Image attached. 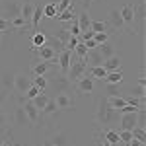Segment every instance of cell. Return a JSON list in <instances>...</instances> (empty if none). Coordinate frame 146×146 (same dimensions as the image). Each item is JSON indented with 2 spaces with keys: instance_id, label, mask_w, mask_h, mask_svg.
Masks as SVG:
<instances>
[{
  "instance_id": "cell-1",
  "label": "cell",
  "mask_w": 146,
  "mask_h": 146,
  "mask_svg": "<svg viewBox=\"0 0 146 146\" xmlns=\"http://www.w3.org/2000/svg\"><path fill=\"white\" fill-rule=\"evenodd\" d=\"M96 121L101 125H113L117 121V111L109 105L107 98H103L98 105V115H96Z\"/></svg>"
},
{
  "instance_id": "cell-2",
  "label": "cell",
  "mask_w": 146,
  "mask_h": 146,
  "mask_svg": "<svg viewBox=\"0 0 146 146\" xmlns=\"http://www.w3.org/2000/svg\"><path fill=\"white\" fill-rule=\"evenodd\" d=\"M0 18L4 20H12L16 16H20V10H22V2L20 0H2L0 2Z\"/></svg>"
},
{
  "instance_id": "cell-3",
  "label": "cell",
  "mask_w": 146,
  "mask_h": 146,
  "mask_svg": "<svg viewBox=\"0 0 146 146\" xmlns=\"http://www.w3.org/2000/svg\"><path fill=\"white\" fill-rule=\"evenodd\" d=\"M131 25H135L136 33L142 35V31H144V0H138L133 6V23Z\"/></svg>"
},
{
  "instance_id": "cell-4",
  "label": "cell",
  "mask_w": 146,
  "mask_h": 146,
  "mask_svg": "<svg viewBox=\"0 0 146 146\" xmlns=\"http://www.w3.org/2000/svg\"><path fill=\"white\" fill-rule=\"evenodd\" d=\"M86 70H88V64L84 62V58H78V60L70 62L68 72H66V78L70 80V82H76L80 76H84V74H86Z\"/></svg>"
},
{
  "instance_id": "cell-5",
  "label": "cell",
  "mask_w": 146,
  "mask_h": 146,
  "mask_svg": "<svg viewBox=\"0 0 146 146\" xmlns=\"http://www.w3.org/2000/svg\"><path fill=\"white\" fill-rule=\"evenodd\" d=\"M31 86H33V82H31V78H29V74L20 72V74H16V76H14V90L18 92L20 96H23V94L29 90Z\"/></svg>"
},
{
  "instance_id": "cell-6",
  "label": "cell",
  "mask_w": 146,
  "mask_h": 146,
  "mask_svg": "<svg viewBox=\"0 0 146 146\" xmlns=\"http://www.w3.org/2000/svg\"><path fill=\"white\" fill-rule=\"evenodd\" d=\"M23 113H25V117H27V121L31 125H37L39 123V117H41V111L35 107L33 103H31V100H23Z\"/></svg>"
},
{
  "instance_id": "cell-7",
  "label": "cell",
  "mask_w": 146,
  "mask_h": 146,
  "mask_svg": "<svg viewBox=\"0 0 146 146\" xmlns=\"http://www.w3.org/2000/svg\"><path fill=\"white\" fill-rule=\"evenodd\" d=\"M103 56L100 55V51L98 49H88V53H86V56H84V62L88 64V66H103Z\"/></svg>"
},
{
  "instance_id": "cell-8",
  "label": "cell",
  "mask_w": 146,
  "mask_h": 146,
  "mask_svg": "<svg viewBox=\"0 0 146 146\" xmlns=\"http://www.w3.org/2000/svg\"><path fill=\"white\" fill-rule=\"evenodd\" d=\"M76 90L82 92V94H90L94 90V78L92 76H80L76 80Z\"/></svg>"
},
{
  "instance_id": "cell-9",
  "label": "cell",
  "mask_w": 146,
  "mask_h": 146,
  "mask_svg": "<svg viewBox=\"0 0 146 146\" xmlns=\"http://www.w3.org/2000/svg\"><path fill=\"white\" fill-rule=\"evenodd\" d=\"M56 58H58V68H60V72L66 76L68 72V66H70V62H72V56H70V51H60L58 55H56Z\"/></svg>"
},
{
  "instance_id": "cell-10",
  "label": "cell",
  "mask_w": 146,
  "mask_h": 146,
  "mask_svg": "<svg viewBox=\"0 0 146 146\" xmlns=\"http://www.w3.org/2000/svg\"><path fill=\"white\" fill-rule=\"evenodd\" d=\"M53 86H55L56 94H66L68 88L72 86V82H70V80H68L64 74H60V76H56V78L53 80Z\"/></svg>"
},
{
  "instance_id": "cell-11",
  "label": "cell",
  "mask_w": 146,
  "mask_h": 146,
  "mask_svg": "<svg viewBox=\"0 0 146 146\" xmlns=\"http://www.w3.org/2000/svg\"><path fill=\"white\" fill-rule=\"evenodd\" d=\"M136 127V113H123L121 115V131H133Z\"/></svg>"
},
{
  "instance_id": "cell-12",
  "label": "cell",
  "mask_w": 146,
  "mask_h": 146,
  "mask_svg": "<svg viewBox=\"0 0 146 146\" xmlns=\"http://www.w3.org/2000/svg\"><path fill=\"white\" fill-rule=\"evenodd\" d=\"M55 103L58 109H70V107H74V101H72V98L68 94H56Z\"/></svg>"
},
{
  "instance_id": "cell-13",
  "label": "cell",
  "mask_w": 146,
  "mask_h": 146,
  "mask_svg": "<svg viewBox=\"0 0 146 146\" xmlns=\"http://www.w3.org/2000/svg\"><path fill=\"white\" fill-rule=\"evenodd\" d=\"M55 18L58 20V22H70V20H74V18H76V6H74V4H70L66 10L58 12Z\"/></svg>"
},
{
  "instance_id": "cell-14",
  "label": "cell",
  "mask_w": 146,
  "mask_h": 146,
  "mask_svg": "<svg viewBox=\"0 0 146 146\" xmlns=\"http://www.w3.org/2000/svg\"><path fill=\"white\" fill-rule=\"evenodd\" d=\"M109 25H111L113 29H121V27H125V22H123V18H121V14H119L117 8H113V10L109 12Z\"/></svg>"
},
{
  "instance_id": "cell-15",
  "label": "cell",
  "mask_w": 146,
  "mask_h": 146,
  "mask_svg": "<svg viewBox=\"0 0 146 146\" xmlns=\"http://www.w3.org/2000/svg\"><path fill=\"white\" fill-rule=\"evenodd\" d=\"M76 20H78V25H80V33H82V31H88V29H90L92 20H90V14H88V10H82L78 16H76Z\"/></svg>"
},
{
  "instance_id": "cell-16",
  "label": "cell",
  "mask_w": 146,
  "mask_h": 146,
  "mask_svg": "<svg viewBox=\"0 0 146 146\" xmlns=\"http://www.w3.org/2000/svg\"><path fill=\"white\" fill-rule=\"evenodd\" d=\"M103 68H105L107 72H115V70H119V68H121V58H119L117 55L105 58V60H103Z\"/></svg>"
},
{
  "instance_id": "cell-17",
  "label": "cell",
  "mask_w": 146,
  "mask_h": 146,
  "mask_svg": "<svg viewBox=\"0 0 146 146\" xmlns=\"http://www.w3.org/2000/svg\"><path fill=\"white\" fill-rule=\"evenodd\" d=\"M98 51H100V55L103 56V58H109V56L115 55V47H113L111 41H105V43H100V45L96 47Z\"/></svg>"
},
{
  "instance_id": "cell-18",
  "label": "cell",
  "mask_w": 146,
  "mask_h": 146,
  "mask_svg": "<svg viewBox=\"0 0 146 146\" xmlns=\"http://www.w3.org/2000/svg\"><path fill=\"white\" fill-rule=\"evenodd\" d=\"M119 14H121V18H123L125 25H131V23H133V4H125L123 8L119 10Z\"/></svg>"
},
{
  "instance_id": "cell-19",
  "label": "cell",
  "mask_w": 146,
  "mask_h": 146,
  "mask_svg": "<svg viewBox=\"0 0 146 146\" xmlns=\"http://www.w3.org/2000/svg\"><path fill=\"white\" fill-rule=\"evenodd\" d=\"M41 18H43V6H35L33 8V16H31V20H29L33 31H37V25H39V22H41Z\"/></svg>"
},
{
  "instance_id": "cell-20",
  "label": "cell",
  "mask_w": 146,
  "mask_h": 146,
  "mask_svg": "<svg viewBox=\"0 0 146 146\" xmlns=\"http://www.w3.org/2000/svg\"><path fill=\"white\" fill-rule=\"evenodd\" d=\"M49 68H51L49 60H41V62H37V64L31 68V74H33V76H45V72Z\"/></svg>"
},
{
  "instance_id": "cell-21",
  "label": "cell",
  "mask_w": 146,
  "mask_h": 146,
  "mask_svg": "<svg viewBox=\"0 0 146 146\" xmlns=\"http://www.w3.org/2000/svg\"><path fill=\"white\" fill-rule=\"evenodd\" d=\"M45 45H47V47H51V49H53V51H55L56 55H58V53H60V51H64V43H60V41H58V39H56L55 35H53V37H47Z\"/></svg>"
},
{
  "instance_id": "cell-22",
  "label": "cell",
  "mask_w": 146,
  "mask_h": 146,
  "mask_svg": "<svg viewBox=\"0 0 146 146\" xmlns=\"http://www.w3.org/2000/svg\"><path fill=\"white\" fill-rule=\"evenodd\" d=\"M35 51H37V55H39V58H41V60H49V58H53V56L56 55L55 51H53L51 47H47V45L39 47V49H35Z\"/></svg>"
},
{
  "instance_id": "cell-23",
  "label": "cell",
  "mask_w": 146,
  "mask_h": 146,
  "mask_svg": "<svg viewBox=\"0 0 146 146\" xmlns=\"http://www.w3.org/2000/svg\"><path fill=\"white\" fill-rule=\"evenodd\" d=\"M45 41H47V35L43 33V31H35L33 33V39H31V43H33V47L31 49H39V47H43L45 45Z\"/></svg>"
},
{
  "instance_id": "cell-24",
  "label": "cell",
  "mask_w": 146,
  "mask_h": 146,
  "mask_svg": "<svg viewBox=\"0 0 146 146\" xmlns=\"http://www.w3.org/2000/svg\"><path fill=\"white\" fill-rule=\"evenodd\" d=\"M105 84H119L121 80H123V72L121 70H115V72H107V76H105Z\"/></svg>"
},
{
  "instance_id": "cell-25",
  "label": "cell",
  "mask_w": 146,
  "mask_h": 146,
  "mask_svg": "<svg viewBox=\"0 0 146 146\" xmlns=\"http://www.w3.org/2000/svg\"><path fill=\"white\" fill-rule=\"evenodd\" d=\"M47 101H49V98H47V94H43V92H41V94H37V96H35L33 100H31V103H33L35 107H37V109L41 111V109H43V107L47 105Z\"/></svg>"
},
{
  "instance_id": "cell-26",
  "label": "cell",
  "mask_w": 146,
  "mask_h": 146,
  "mask_svg": "<svg viewBox=\"0 0 146 146\" xmlns=\"http://www.w3.org/2000/svg\"><path fill=\"white\" fill-rule=\"evenodd\" d=\"M33 8H35V4H22L20 16H22L25 22H29V20H31V16H33Z\"/></svg>"
},
{
  "instance_id": "cell-27",
  "label": "cell",
  "mask_w": 146,
  "mask_h": 146,
  "mask_svg": "<svg viewBox=\"0 0 146 146\" xmlns=\"http://www.w3.org/2000/svg\"><path fill=\"white\" fill-rule=\"evenodd\" d=\"M129 92H131V96H133V98H138V100H144V96H146L144 86H140V84H133Z\"/></svg>"
},
{
  "instance_id": "cell-28",
  "label": "cell",
  "mask_w": 146,
  "mask_h": 146,
  "mask_svg": "<svg viewBox=\"0 0 146 146\" xmlns=\"http://www.w3.org/2000/svg\"><path fill=\"white\" fill-rule=\"evenodd\" d=\"M90 76H92L94 80H96V78L103 80L105 76H107V70H105L103 66H92V68H90Z\"/></svg>"
},
{
  "instance_id": "cell-29",
  "label": "cell",
  "mask_w": 146,
  "mask_h": 146,
  "mask_svg": "<svg viewBox=\"0 0 146 146\" xmlns=\"http://www.w3.org/2000/svg\"><path fill=\"white\" fill-rule=\"evenodd\" d=\"M55 37L60 41V43H64V45H66L68 39H70L72 35H70V31H68L66 27H62V29H56V31H55Z\"/></svg>"
},
{
  "instance_id": "cell-30",
  "label": "cell",
  "mask_w": 146,
  "mask_h": 146,
  "mask_svg": "<svg viewBox=\"0 0 146 146\" xmlns=\"http://www.w3.org/2000/svg\"><path fill=\"white\" fill-rule=\"evenodd\" d=\"M8 22H10V27H16V29H22V27H25V25H31L29 22H25L22 16H16V18L8 20Z\"/></svg>"
},
{
  "instance_id": "cell-31",
  "label": "cell",
  "mask_w": 146,
  "mask_h": 146,
  "mask_svg": "<svg viewBox=\"0 0 146 146\" xmlns=\"http://www.w3.org/2000/svg\"><path fill=\"white\" fill-rule=\"evenodd\" d=\"M27 123H29V121H27V117H25V113H23V107L20 105V107L16 109V125H20V127H25Z\"/></svg>"
},
{
  "instance_id": "cell-32",
  "label": "cell",
  "mask_w": 146,
  "mask_h": 146,
  "mask_svg": "<svg viewBox=\"0 0 146 146\" xmlns=\"http://www.w3.org/2000/svg\"><path fill=\"white\" fill-rule=\"evenodd\" d=\"M131 135H133L135 140H140V142L144 144V140H146V129H142V127H135V129L131 131Z\"/></svg>"
},
{
  "instance_id": "cell-33",
  "label": "cell",
  "mask_w": 146,
  "mask_h": 146,
  "mask_svg": "<svg viewBox=\"0 0 146 146\" xmlns=\"http://www.w3.org/2000/svg\"><path fill=\"white\" fill-rule=\"evenodd\" d=\"M103 138H105V140H107L111 146L113 144H119V135H117L115 131H111V129H107V131L103 133Z\"/></svg>"
},
{
  "instance_id": "cell-34",
  "label": "cell",
  "mask_w": 146,
  "mask_h": 146,
  "mask_svg": "<svg viewBox=\"0 0 146 146\" xmlns=\"http://www.w3.org/2000/svg\"><path fill=\"white\" fill-rule=\"evenodd\" d=\"M72 53L78 56V58H84V56H86V53H88V47L84 45V41H78V45L74 47V51H72Z\"/></svg>"
},
{
  "instance_id": "cell-35",
  "label": "cell",
  "mask_w": 146,
  "mask_h": 146,
  "mask_svg": "<svg viewBox=\"0 0 146 146\" xmlns=\"http://www.w3.org/2000/svg\"><path fill=\"white\" fill-rule=\"evenodd\" d=\"M51 142H53L55 146H66L68 144V142H66V135H64V133H56V135L51 138Z\"/></svg>"
},
{
  "instance_id": "cell-36",
  "label": "cell",
  "mask_w": 146,
  "mask_h": 146,
  "mask_svg": "<svg viewBox=\"0 0 146 146\" xmlns=\"http://www.w3.org/2000/svg\"><path fill=\"white\" fill-rule=\"evenodd\" d=\"M41 111L45 113V115H53V113H56V111H58V107H56L55 100H49V101H47V105L41 109Z\"/></svg>"
},
{
  "instance_id": "cell-37",
  "label": "cell",
  "mask_w": 146,
  "mask_h": 146,
  "mask_svg": "<svg viewBox=\"0 0 146 146\" xmlns=\"http://www.w3.org/2000/svg\"><path fill=\"white\" fill-rule=\"evenodd\" d=\"M90 29L94 33H98V31H105L107 29V22H92L90 23ZM109 33V31H107Z\"/></svg>"
},
{
  "instance_id": "cell-38",
  "label": "cell",
  "mask_w": 146,
  "mask_h": 146,
  "mask_svg": "<svg viewBox=\"0 0 146 146\" xmlns=\"http://www.w3.org/2000/svg\"><path fill=\"white\" fill-rule=\"evenodd\" d=\"M98 45L100 43H105V41H109V33L107 31H98V33H94V37H92Z\"/></svg>"
},
{
  "instance_id": "cell-39",
  "label": "cell",
  "mask_w": 146,
  "mask_h": 146,
  "mask_svg": "<svg viewBox=\"0 0 146 146\" xmlns=\"http://www.w3.org/2000/svg\"><path fill=\"white\" fill-rule=\"evenodd\" d=\"M31 82H33V86H37L41 92L47 88V78L45 76H35V78H31Z\"/></svg>"
},
{
  "instance_id": "cell-40",
  "label": "cell",
  "mask_w": 146,
  "mask_h": 146,
  "mask_svg": "<svg viewBox=\"0 0 146 146\" xmlns=\"http://www.w3.org/2000/svg\"><path fill=\"white\" fill-rule=\"evenodd\" d=\"M43 16H47V18H55L56 16L55 4H45V6H43Z\"/></svg>"
},
{
  "instance_id": "cell-41",
  "label": "cell",
  "mask_w": 146,
  "mask_h": 146,
  "mask_svg": "<svg viewBox=\"0 0 146 146\" xmlns=\"http://www.w3.org/2000/svg\"><path fill=\"white\" fill-rule=\"evenodd\" d=\"M117 135H119V142H123V144H129V142L133 140L131 131H121V133H117Z\"/></svg>"
},
{
  "instance_id": "cell-42",
  "label": "cell",
  "mask_w": 146,
  "mask_h": 146,
  "mask_svg": "<svg viewBox=\"0 0 146 146\" xmlns=\"http://www.w3.org/2000/svg\"><path fill=\"white\" fill-rule=\"evenodd\" d=\"M70 4H72V0H58V2L55 4L56 14H58V12H62V10H66V8L70 6Z\"/></svg>"
},
{
  "instance_id": "cell-43",
  "label": "cell",
  "mask_w": 146,
  "mask_h": 146,
  "mask_svg": "<svg viewBox=\"0 0 146 146\" xmlns=\"http://www.w3.org/2000/svg\"><path fill=\"white\" fill-rule=\"evenodd\" d=\"M115 96H119L117 84H107V98H115Z\"/></svg>"
},
{
  "instance_id": "cell-44",
  "label": "cell",
  "mask_w": 146,
  "mask_h": 146,
  "mask_svg": "<svg viewBox=\"0 0 146 146\" xmlns=\"http://www.w3.org/2000/svg\"><path fill=\"white\" fill-rule=\"evenodd\" d=\"M37 94H41V90H39L37 86H31L29 90L25 92V100H33V98L37 96Z\"/></svg>"
},
{
  "instance_id": "cell-45",
  "label": "cell",
  "mask_w": 146,
  "mask_h": 146,
  "mask_svg": "<svg viewBox=\"0 0 146 146\" xmlns=\"http://www.w3.org/2000/svg\"><path fill=\"white\" fill-rule=\"evenodd\" d=\"M2 84H4V86H12V88H14V76L4 74V76H2Z\"/></svg>"
},
{
  "instance_id": "cell-46",
  "label": "cell",
  "mask_w": 146,
  "mask_h": 146,
  "mask_svg": "<svg viewBox=\"0 0 146 146\" xmlns=\"http://www.w3.org/2000/svg\"><path fill=\"white\" fill-rule=\"evenodd\" d=\"M8 27H10V22L4 20V18H0V31H6Z\"/></svg>"
},
{
  "instance_id": "cell-47",
  "label": "cell",
  "mask_w": 146,
  "mask_h": 146,
  "mask_svg": "<svg viewBox=\"0 0 146 146\" xmlns=\"http://www.w3.org/2000/svg\"><path fill=\"white\" fill-rule=\"evenodd\" d=\"M84 45L88 47V49H96V47H98V43H96L94 39H86V41H84Z\"/></svg>"
},
{
  "instance_id": "cell-48",
  "label": "cell",
  "mask_w": 146,
  "mask_h": 146,
  "mask_svg": "<svg viewBox=\"0 0 146 146\" xmlns=\"http://www.w3.org/2000/svg\"><path fill=\"white\" fill-rule=\"evenodd\" d=\"M92 2H94V0H82V10H90Z\"/></svg>"
},
{
  "instance_id": "cell-49",
  "label": "cell",
  "mask_w": 146,
  "mask_h": 146,
  "mask_svg": "<svg viewBox=\"0 0 146 146\" xmlns=\"http://www.w3.org/2000/svg\"><path fill=\"white\" fill-rule=\"evenodd\" d=\"M127 146H144V144H142L140 140H135V138H133V140H131V142H129Z\"/></svg>"
},
{
  "instance_id": "cell-50",
  "label": "cell",
  "mask_w": 146,
  "mask_h": 146,
  "mask_svg": "<svg viewBox=\"0 0 146 146\" xmlns=\"http://www.w3.org/2000/svg\"><path fill=\"white\" fill-rule=\"evenodd\" d=\"M22 4H35V0H20Z\"/></svg>"
},
{
  "instance_id": "cell-51",
  "label": "cell",
  "mask_w": 146,
  "mask_h": 146,
  "mask_svg": "<svg viewBox=\"0 0 146 146\" xmlns=\"http://www.w3.org/2000/svg\"><path fill=\"white\" fill-rule=\"evenodd\" d=\"M43 146H55V144H53L51 140H45V142H43Z\"/></svg>"
},
{
  "instance_id": "cell-52",
  "label": "cell",
  "mask_w": 146,
  "mask_h": 146,
  "mask_svg": "<svg viewBox=\"0 0 146 146\" xmlns=\"http://www.w3.org/2000/svg\"><path fill=\"white\" fill-rule=\"evenodd\" d=\"M58 0H47V4H56Z\"/></svg>"
},
{
  "instance_id": "cell-53",
  "label": "cell",
  "mask_w": 146,
  "mask_h": 146,
  "mask_svg": "<svg viewBox=\"0 0 146 146\" xmlns=\"http://www.w3.org/2000/svg\"><path fill=\"white\" fill-rule=\"evenodd\" d=\"M101 146H111V144H109V142H107V140L103 138V144H101Z\"/></svg>"
},
{
  "instance_id": "cell-54",
  "label": "cell",
  "mask_w": 146,
  "mask_h": 146,
  "mask_svg": "<svg viewBox=\"0 0 146 146\" xmlns=\"http://www.w3.org/2000/svg\"><path fill=\"white\" fill-rule=\"evenodd\" d=\"M0 146H4V140H2V138H0Z\"/></svg>"
},
{
  "instance_id": "cell-55",
  "label": "cell",
  "mask_w": 146,
  "mask_h": 146,
  "mask_svg": "<svg viewBox=\"0 0 146 146\" xmlns=\"http://www.w3.org/2000/svg\"><path fill=\"white\" fill-rule=\"evenodd\" d=\"M12 146H22V144H12Z\"/></svg>"
},
{
  "instance_id": "cell-56",
  "label": "cell",
  "mask_w": 146,
  "mask_h": 146,
  "mask_svg": "<svg viewBox=\"0 0 146 146\" xmlns=\"http://www.w3.org/2000/svg\"><path fill=\"white\" fill-rule=\"evenodd\" d=\"M72 2H74V0H72ZM76 2H82V0H76Z\"/></svg>"
},
{
  "instance_id": "cell-57",
  "label": "cell",
  "mask_w": 146,
  "mask_h": 146,
  "mask_svg": "<svg viewBox=\"0 0 146 146\" xmlns=\"http://www.w3.org/2000/svg\"><path fill=\"white\" fill-rule=\"evenodd\" d=\"M2 33H4V31H0V35H2Z\"/></svg>"
},
{
  "instance_id": "cell-58",
  "label": "cell",
  "mask_w": 146,
  "mask_h": 146,
  "mask_svg": "<svg viewBox=\"0 0 146 146\" xmlns=\"http://www.w3.org/2000/svg\"><path fill=\"white\" fill-rule=\"evenodd\" d=\"M0 2H2V0H0Z\"/></svg>"
}]
</instances>
